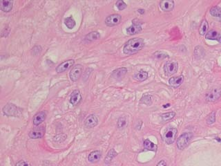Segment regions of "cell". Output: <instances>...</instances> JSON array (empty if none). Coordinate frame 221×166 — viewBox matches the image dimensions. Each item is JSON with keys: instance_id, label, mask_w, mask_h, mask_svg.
Masks as SVG:
<instances>
[{"instance_id": "obj_1", "label": "cell", "mask_w": 221, "mask_h": 166, "mask_svg": "<svg viewBox=\"0 0 221 166\" xmlns=\"http://www.w3.org/2000/svg\"><path fill=\"white\" fill-rule=\"evenodd\" d=\"M144 42L143 39L139 38V37H135V38L129 40L125 44L123 51H124L125 54L133 55L140 51L144 47Z\"/></svg>"}, {"instance_id": "obj_2", "label": "cell", "mask_w": 221, "mask_h": 166, "mask_svg": "<svg viewBox=\"0 0 221 166\" xmlns=\"http://www.w3.org/2000/svg\"><path fill=\"white\" fill-rule=\"evenodd\" d=\"M193 137V134L191 132L182 134L177 140V147L179 149H184L187 147Z\"/></svg>"}, {"instance_id": "obj_3", "label": "cell", "mask_w": 221, "mask_h": 166, "mask_svg": "<svg viewBox=\"0 0 221 166\" xmlns=\"http://www.w3.org/2000/svg\"><path fill=\"white\" fill-rule=\"evenodd\" d=\"M178 69V64L176 60H171L166 62L164 66V71L167 76H172L176 74Z\"/></svg>"}, {"instance_id": "obj_4", "label": "cell", "mask_w": 221, "mask_h": 166, "mask_svg": "<svg viewBox=\"0 0 221 166\" xmlns=\"http://www.w3.org/2000/svg\"><path fill=\"white\" fill-rule=\"evenodd\" d=\"M177 134V130L176 128L171 127L169 129L167 130L165 134H164V139H165V141L168 145H172L175 141V139L176 137Z\"/></svg>"}, {"instance_id": "obj_5", "label": "cell", "mask_w": 221, "mask_h": 166, "mask_svg": "<svg viewBox=\"0 0 221 166\" xmlns=\"http://www.w3.org/2000/svg\"><path fill=\"white\" fill-rule=\"evenodd\" d=\"M83 71V67L81 64H76L72 68V69L69 74L70 78L72 81L73 82H76V81L80 78L82 74Z\"/></svg>"}, {"instance_id": "obj_6", "label": "cell", "mask_w": 221, "mask_h": 166, "mask_svg": "<svg viewBox=\"0 0 221 166\" xmlns=\"http://www.w3.org/2000/svg\"><path fill=\"white\" fill-rule=\"evenodd\" d=\"M221 96V89L214 88L206 94V100L209 102H215L218 101Z\"/></svg>"}, {"instance_id": "obj_7", "label": "cell", "mask_w": 221, "mask_h": 166, "mask_svg": "<svg viewBox=\"0 0 221 166\" xmlns=\"http://www.w3.org/2000/svg\"><path fill=\"white\" fill-rule=\"evenodd\" d=\"M74 63L75 61L73 59H68V60L63 62L62 63L58 65V67L56 69V71L59 74L64 73V72L67 71L70 69H72V67H73Z\"/></svg>"}, {"instance_id": "obj_8", "label": "cell", "mask_w": 221, "mask_h": 166, "mask_svg": "<svg viewBox=\"0 0 221 166\" xmlns=\"http://www.w3.org/2000/svg\"><path fill=\"white\" fill-rule=\"evenodd\" d=\"M122 17L119 14H113L107 17L105 20V24L109 26H113L120 23Z\"/></svg>"}, {"instance_id": "obj_9", "label": "cell", "mask_w": 221, "mask_h": 166, "mask_svg": "<svg viewBox=\"0 0 221 166\" xmlns=\"http://www.w3.org/2000/svg\"><path fill=\"white\" fill-rule=\"evenodd\" d=\"M44 131H45V130H44V127H39L31 130L29 134H28V136L32 139H41V138H42L44 136Z\"/></svg>"}, {"instance_id": "obj_10", "label": "cell", "mask_w": 221, "mask_h": 166, "mask_svg": "<svg viewBox=\"0 0 221 166\" xmlns=\"http://www.w3.org/2000/svg\"><path fill=\"white\" fill-rule=\"evenodd\" d=\"M4 114L8 116H16L18 114L17 107L12 104H8L3 108Z\"/></svg>"}, {"instance_id": "obj_11", "label": "cell", "mask_w": 221, "mask_h": 166, "mask_svg": "<svg viewBox=\"0 0 221 166\" xmlns=\"http://www.w3.org/2000/svg\"><path fill=\"white\" fill-rule=\"evenodd\" d=\"M174 2L173 0H163L160 2V6L162 11L165 12L172 11L174 8Z\"/></svg>"}, {"instance_id": "obj_12", "label": "cell", "mask_w": 221, "mask_h": 166, "mask_svg": "<svg viewBox=\"0 0 221 166\" xmlns=\"http://www.w3.org/2000/svg\"><path fill=\"white\" fill-rule=\"evenodd\" d=\"M97 123H98V118L94 114L88 116L84 121L85 126L88 128H93L96 127Z\"/></svg>"}, {"instance_id": "obj_13", "label": "cell", "mask_w": 221, "mask_h": 166, "mask_svg": "<svg viewBox=\"0 0 221 166\" xmlns=\"http://www.w3.org/2000/svg\"><path fill=\"white\" fill-rule=\"evenodd\" d=\"M142 31V26L140 23H136L135 21H133V25L127 29V33L129 35H135L138 34Z\"/></svg>"}, {"instance_id": "obj_14", "label": "cell", "mask_w": 221, "mask_h": 166, "mask_svg": "<svg viewBox=\"0 0 221 166\" xmlns=\"http://www.w3.org/2000/svg\"><path fill=\"white\" fill-rule=\"evenodd\" d=\"M183 81H184V76L181 75V76L170 78L169 80V84L170 86L173 87V88H178V87L181 85Z\"/></svg>"}, {"instance_id": "obj_15", "label": "cell", "mask_w": 221, "mask_h": 166, "mask_svg": "<svg viewBox=\"0 0 221 166\" xmlns=\"http://www.w3.org/2000/svg\"><path fill=\"white\" fill-rule=\"evenodd\" d=\"M127 69L126 68L124 67L120 68L118 69L113 71L112 72L111 75H110V76L115 80H121L125 77L126 74H127Z\"/></svg>"}, {"instance_id": "obj_16", "label": "cell", "mask_w": 221, "mask_h": 166, "mask_svg": "<svg viewBox=\"0 0 221 166\" xmlns=\"http://www.w3.org/2000/svg\"><path fill=\"white\" fill-rule=\"evenodd\" d=\"M82 100V95L81 93L79 90L76 89L74 90L71 93V98H70V102L73 105H77Z\"/></svg>"}, {"instance_id": "obj_17", "label": "cell", "mask_w": 221, "mask_h": 166, "mask_svg": "<svg viewBox=\"0 0 221 166\" xmlns=\"http://www.w3.org/2000/svg\"><path fill=\"white\" fill-rule=\"evenodd\" d=\"M205 37L207 40H217L218 42H221V34L219 32H217L216 31L211 30L209 32L207 33L205 35Z\"/></svg>"}, {"instance_id": "obj_18", "label": "cell", "mask_w": 221, "mask_h": 166, "mask_svg": "<svg viewBox=\"0 0 221 166\" xmlns=\"http://www.w3.org/2000/svg\"><path fill=\"white\" fill-rule=\"evenodd\" d=\"M46 118V113L44 111H40L34 116L33 122L35 125H40L42 122L44 121Z\"/></svg>"}, {"instance_id": "obj_19", "label": "cell", "mask_w": 221, "mask_h": 166, "mask_svg": "<svg viewBox=\"0 0 221 166\" xmlns=\"http://www.w3.org/2000/svg\"><path fill=\"white\" fill-rule=\"evenodd\" d=\"M102 153L99 150H96L90 153V154L88 156V160L91 163H96L101 159Z\"/></svg>"}, {"instance_id": "obj_20", "label": "cell", "mask_w": 221, "mask_h": 166, "mask_svg": "<svg viewBox=\"0 0 221 166\" xmlns=\"http://www.w3.org/2000/svg\"><path fill=\"white\" fill-rule=\"evenodd\" d=\"M12 4L13 2L12 1H9V0H2L1 1V10L4 12H10L12 8Z\"/></svg>"}, {"instance_id": "obj_21", "label": "cell", "mask_w": 221, "mask_h": 166, "mask_svg": "<svg viewBox=\"0 0 221 166\" xmlns=\"http://www.w3.org/2000/svg\"><path fill=\"white\" fill-rule=\"evenodd\" d=\"M134 78L135 80L139 81V82H143V81H144L147 79L148 73L147 71L142 70L137 72L136 74H135Z\"/></svg>"}, {"instance_id": "obj_22", "label": "cell", "mask_w": 221, "mask_h": 166, "mask_svg": "<svg viewBox=\"0 0 221 166\" xmlns=\"http://www.w3.org/2000/svg\"><path fill=\"white\" fill-rule=\"evenodd\" d=\"M100 38V35L98 32L97 31H93V32H91L85 36V40L88 42H93L96 41V40H98Z\"/></svg>"}, {"instance_id": "obj_23", "label": "cell", "mask_w": 221, "mask_h": 166, "mask_svg": "<svg viewBox=\"0 0 221 166\" xmlns=\"http://www.w3.org/2000/svg\"><path fill=\"white\" fill-rule=\"evenodd\" d=\"M144 148L146 150H149V151H153V152H156V150L158 149V147L156 144H154L153 142H151L149 139H147L144 140Z\"/></svg>"}, {"instance_id": "obj_24", "label": "cell", "mask_w": 221, "mask_h": 166, "mask_svg": "<svg viewBox=\"0 0 221 166\" xmlns=\"http://www.w3.org/2000/svg\"><path fill=\"white\" fill-rule=\"evenodd\" d=\"M208 28H209V25H208L207 20H203L200 24V28H199V33H200V35L204 36L205 34H207Z\"/></svg>"}, {"instance_id": "obj_25", "label": "cell", "mask_w": 221, "mask_h": 166, "mask_svg": "<svg viewBox=\"0 0 221 166\" xmlns=\"http://www.w3.org/2000/svg\"><path fill=\"white\" fill-rule=\"evenodd\" d=\"M176 113L172 111V112H167L165 114L161 115V119H162V121L163 123H167L169 121H171L172 119L175 117Z\"/></svg>"}, {"instance_id": "obj_26", "label": "cell", "mask_w": 221, "mask_h": 166, "mask_svg": "<svg viewBox=\"0 0 221 166\" xmlns=\"http://www.w3.org/2000/svg\"><path fill=\"white\" fill-rule=\"evenodd\" d=\"M64 24L67 28H68L69 29H72L75 26L76 23H75V21L72 16L68 17L65 18L64 20Z\"/></svg>"}, {"instance_id": "obj_27", "label": "cell", "mask_w": 221, "mask_h": 166, "mask_svg": "<svg viewBox=\"0 0 221 166\" xmlns=\"http://www.w3.org/2000/svg\"><path fill=\"white\" fill-rule=\"evenodd\" d=\"M210 14L214 17L221 18V8L219 6H214L210 10Z\"/></svg>"}, {"instance_id": "obj_28", "label": "cell", "mask_w": 221, "mask_h": 166, "mask_svg": "<svg viewBox=\"0 0 221 166\" xmlns=\"http://www.w3.org/2000/svg\"><path fill=\"white\" fill-rule=\"evenodd\" d=\"M215 121H216V112L213 111L208 116V117L207 118V123L211 125L214 123V122H215Z\"/></svg>"}, {"instance_id": "obj_29", "label": "cell", "mask_w": 221, "mask_h": 166, "mask_svg": "<svg viewBox=\"0 0 221 166\" xmlns=\"http://www.w3.org/2000/svg\"><path fill=\"white\" fill-rule=\"evenodd\" d=\"M115 5L117 6V8H118V10L120 11H122L127 8V4H125V2L122 1V0H119V1L117 2Z\"/></svg>"}, {"instance_id": "obj_30", "label": "cell", "mask_w": 221, "mask_h": 166, "mask_svg": "<svg viewBox=\"0 0 221 166\" xmlns=\"http://www.w3.org/2000/svg\"><path fill=\"white\" fill-rule=\"evenodd\" d=\"M126 124H127V121H126V118L125 117H121L118 119V127L119 128L124 127L126 125Z\"/></svg>"}, {"instance_id": "obj_31", "label": "cell", "mask_w": 221, "mask_h": 166, "mask_svg": "<svg viewBox=\"0 0 221 166\" xmlns=\"http://www.w3.org/2000/svg\"><path fill=\"white\" fill-rule=\"evenodd\" d=\"M141 102L147 105H150L151 103V96H144L141 99Z\"/></svg>"}, {"instance_id": "obj_32", "label": "cell", "mask_w": 221, "mask_h": 166, "mask_svg": "<svg viewBox=\"0 0 221 166\" xmlns=\"http://www.w3.org/2000/svg\"><path fill=\"white\" fill-rule=\"evenodd\" d=\"M155 57L158 58V59H161V58H165L168 57V55L164 54V53L162 52H156V54H154Z\"/></svg>"}, {"instance_id": "obj_33", "label": "cell", "mask_w": 221, "mask_h": 166, "mask_svg": "<svg viewBox=\"0 0 221 166\" xmlns=\"http://www.w3.org/2000/svg\"><path fill=\"white\" fill-rule=\"evenodd\" d=\"M117 155V153L115 152V151L114 149H111L110 151L109 152V154L108 155H107V157L106 158H110V161L111 160V159L113 158V157H115V156Z\"/></svg>"}, {"instance_id": "obj_34", "label": "cell", "mask_w": 221, "mask_h": 166, "mask_svg": "<svg viewBox=\"0 0 221 166\" xmlns=\"http://www.w3.org/2000/svg\"><path fill=\"white\" fill-rule=\"evenodd\" d=\"M16 166H31L29 163L25 161H20L17 163Z\"/></svg>"}, {"instance_id": "obj_35", "label": "cell", "mask_w": 221, "mask_h": 166, "mask_svg": "<svg viewBox=\"0 0 221 166\" xmlns=\"http://www.w3.org/2000/svg\"><path fill=\"white\" fill-rule=\"evenodd\" d=\"M156 166H167V163L165 161H164V160H162V161H160L158 164H157Z\"/></svg>"}, {"instance_id": "obj_36", "label": "cell", "mask_w": 221, "mask_h": 166, "mask_svg": "<svg viewBox=\"0 0 221 166\" xmlns=\"http://www.w3.org/2000/svg\"><path fill=\"white\" fill-rule=\"evenodd\" d=\"M138 12H140V13L143 14L144 12V10H143V9H139V10H138Z\"/></svg>"}, {"instance_id": "obj_37", "label": "cell", "mask_w": 221, "mask_h": 166, "mask_svg": "<svg viewBox=\"0 0 221 166\" xmlns=\"http://www.w3.org/2000/svg\"><path fill=\"white\" fill-rule=\"evenodd\" d=\"M163 107H165V108H166V107H170V104H167V105H164Z\"/></svg>"}]
</instances>
